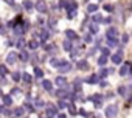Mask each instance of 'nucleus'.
I'll return each mask as SVG.
<instances>
[{"label": "nucleus", "mask_w": 132, "mask_h": 118, "mask_svg": "<svg viewBox=\"0 0 132 118\" xmlns=\"http://www.w3.org/2000/svg\"><path fill=\"white\" fill-rule=\"evenodd\" d=\"M56 112H57V109L53 104H47V109H45V116L47 118H54Z\"/></svg>", "instance_id": "f257e3e1"}, {"label": "nucleus", "mask_w": 132, "mask_h": 118, "mask_svg": "<svg viewBox=\"0 0 132 118\" xmlns=\"http://www.w3.org/2000/svg\"><path fill=\"white\" fill-rule=\"evenodd\" d=\"M117 113H118V107H117L115 104H112V106H109V107L106 109V116H107V118H113Z\"/></svg>", "instance_id": "f03ea898"}, {"label": "nucleus", "mask_w": 132, "mask_h": 118, "mask_svg": "<svg viewBox=\"0 0 132 118\" xmlns=\"http://www.w3.org/2000/svg\"><path fill=\"white\" fill-rule=\"evenodd\" d=\"M70 70H72V64H70V62H67V61H62V62H61V65L57 67V72H62V73L70 72Z\"/></svg>", "instance_id": "7ed1b4c3"}, {"label": "nucleus", "mask_w": 132, "mask_h": 118, "mask_svg": "<svg viewBox=\"0 0 132 118\" xmlns=\"http://www.w3.org/2000/svg\"><path fill=\"white\" fill-rule=\"evenodd\" d=\"M47 3H45V0H39V2L36 3V10L39 11V13H47Z\"/></svg>", "instance_id": "20e7f679"}, {"label": "nucleus", "mask_w": 132, "mask_h": 118, "mask_svg": "<svg viewBox=\"0 0 132 118\" xmlns=\"http://www.w3.org/2000/svg\"><path fill=\"white\" fill-rule=\"evenodd\" d=\"M17 57H19V54L14 53V51H11V53H8V56H6V62H8V64H14V62L17 61Z\"/></svg>", "instance_id": "39448f33"}, {"label": "nucleus", "mask_w": 132, "mask_h": 118, "mask_svg": "<svg viewBox=\"0 0 132 118\" xmlns=\"http://www.w3.org/2000/svg\"><path fill=\"white\" fill-rule=\"evenodd\" d=\"M106 34H107V39H113V40H117V37H118V31H117V28H109Z\"/></svg>", "instance_id": "423d86ee"}, {"label": "nucleus", "mask_w": 132, "mask_h": 118, "mask_svg": "<svg viewBox=\"0 0 132 118\" xmlns=\"http://www.w3.org/2000/svg\"><path fill=\"white\" fill-rule=\"evenodd\" d=\"M121 61H123V54H121V51H120V53H115V54L112 56V62H113V64H120Z\"/></svg>", "instance_id": "0eeeda50"}, {"label": "nucleus", "mask_w": 132, "mask_h": 118, "mask_svg": "<svg viewBox=\"0 0 132 118\" xmlns=\"http://www.w3.org/2000/svg\"><path fill=\"white\" fill-rule=\"evenodd\" d=\"M95 104H96V107H100L101 106V103H103V95H95L93 98H90Z\"/></svg>", "instance_id": "6e6552de"}, {"label": "nucleus", "mask_w": 132, "mask_h": 118, "mask_svg": "<svg viewBox=\"0 0 132 118\" xmlns=\"http://www.w3.org/2000/svg\"><path fill=\"white\" fill-rule=\"evenodd\" d=\"M56 84H57L59 87H65V84H67V79L62 78V76H57V78H56Z\"/></svg>", "instance_id": "1a4fd4ad"}, {"label": "nucleus", "mask_w": 132, "mask_h": 118, "mask_svg": "<svg viewBox=\"0 0 132 118\" xmlns=\"http://www.w3.org/2000/svg\"><path fill=\"white\" fill-rule=\"evenodd\" d=\"M65 34H67L69 39H78V34H76L73 30H67V31H65Z\"/></svg>", "instance_id": "9d476101"}, {"label": "nucleus", "mask_w": 132, "mask_h": 118, "mask_svg": "<svg viewBox=\"0 0 132 118\" xmlns=\"http://www.w3.org/2000/svg\"><path fill=\"white\" fill-rule=\"evenodd\" d=\"M98 78H100L98 75H92V76L87 78V82H89V84H96V82H98Z\"/></svg>", "instance_id": "9b49d317"}, {"label": "nucleus", "mask_w": 132, "mask_h": 118, "mask_svg": "<svg viewBox=\"0 0 132 118\" xmlns=\"http://www.w3.org/2000/svg\"><path fill=\"white\" fill-rule=\"evenodd\" d=\"M42 87H44L45 90H51V87H53V86H51V81L44 79V81H42Z\"/></svg>", "instance_id": "f8f14e48"}, {"label": "nucleus", "mask_w": 132, "mask_h": 118, "mask_svg": "<svg viewBox=\"0 0 132 118\" xmlns=\"http://www.w3.org/2000/svg\"><path fill=\"white\" fill-rule=\"evenodd\" d=\"M78 67H79L81 70H87V69H89V64H87L86 61H79V62H78Z\"/></svg>", "instance_id": "ddd939ff"}, {"label": "nucleus", "mask_w": 132, "mask_h": 118, "mask_svg": "<svg viewBox=\"0 0 132 118\" xmlns=\"http://www.w3.org/2000/svg\"><path fill=\"white\" fill-rule=\"evenodd\" d=\"M127 70H129V64H126V65H123V67L120 69V75H121V76L127 75Z\"/></svg>", "instance_id": "4468645a"}, {"label": "nucleus", "mask_w": 132, "mask_h": 118, "mask_svg": "<svg viewBox=\"0 0 132 118\" xmlns=\"http://www.w3.org/2000/svg\"><path fill=\"white\" fill-rule=\"evenodd\" d=\"M23 113H25V109H23V107H17V109L14 110V115H16V116H22Z\"/></svg>", "instance_id": "2eb2a0df"}, {"label": "nucleus", "mask_w": 132, "mask_h": 118, "mask_svg": "<svg viewBox=\"0 0 132 118\" xmlns=\"http://www.w3.org/2000/svg\"><path fill=\"white\" fill-rule=\"evenodd\" d=\"M3 103H5V106H11L13 104V98L6 95V96H3Z\"/></svg>", "instance_id": "dca6fc26"}, {"label": "nucleus", "mask_w": 132, "mask_h": 118, "mask_svg": "<svg viewBox=\"0 0 132 118\" xmlns=\"http://www.w3.org/2000/svg\"><path fill=\"white\" fill-rule=\"evenodd\" d=\"M56 96H57L59 99H64L65 96H67V92H65V90H59V92L56 93Z\"/></svg>", "instance_id": "f3484780"}, {"label": "nucleus", "mask_w": 132, "mask_h": 118, "mask_svg": "<svg viewBox=\"0 0 132 118\" xmlns=\"http://www.w3.org/2000/svg\"><path fill=\"white\" fill-rule=\"evenodd\" d=\"M28 47H30V50H36V48L39 47V44H37V40H31V42L28 44Z\"/></svg>", "instance_id": "a211bd4d"}, {"label": "nucleus", "mask_w": 132, "mask_h": 118, "mask_svg": "<svg viewBox=\"0 0 132 118\" xmlns=\"http://www.w3.org/2000/svg\"><path fill=\"white\" fill-rule=\"evenodd\" d=\"M110 72H113V70H107V69H103V70L100 72V76H101V78H106V76H107Z\"/></svg>", "instance_id": "6ab92c4d"}, {"label": "nucleus", "mask_w": 132, "mask_h": 118, "mask_svg": "<svg viewBox=\"0 0 132 118\" xmlns=\"http://www.w3.org/2000/svg\"><path fill=\"white\" fill-rule=\"evenodd\" d=\"M73 47H72V42H69V40H65L64 42V50H67V51H70Z\"/></svg>", "instance_id": "aec40b11"}, {"label": "nucleus", "mask_w": 132, "mask_h": 118, "mask_svg": "<svg viewBox=\"0 0 132 118\" xmlns=\"http://www.w3.org/2000/svg\"><path fill=\"white\" fill-rule=\"evenodd\" d=\"M106 62H107V56H104V54H103V56L98 59V64H100V65H104Z\"/></svg>", "instance_id": "412c9836"}, {"label": "nucleus", "mask_w": 132, "mask_h": 118, "mask_svg": "<svg viewBox=\"0 0 132 118\" xmlns=\"http://www.w3.org/2000/svg\"><path fill=\"white\" fill-rule=\"evenodd\" d=\"M23 8L31 10V8H33V2H30V0H25V2H23Z\"/></svg>", "instance_id": "4be33fe9"}, {"label": "nucleus", "mask_w": 132, "mask_h": 118, "mask_svg": "<svg viewBox=\"0 0 132 118\" xmlns=\"http://www.w3.org/2000/svg\"><path fill=\"white\" fill-rule=\"evenodd\" d=\"M61 62H62V59H53V61H51V65H53V67H59Z\"/></svg>", "instance_id": "5701e85b"}, {"label": "nucleus", "mask_w": 132, "mask_h": 118, "mask_svg": "<svg viewBox=\"0 0 132 118\" xmlns=\"http://www.w3.org/2000/svg\"><path fill=\"white\" fill-rule=\"evenodd\" d=\"M96 10H98L96 5H89V6H87V11H89V13H95Z\"/></svg>", "instance_id": "b1692460"}, {"label": "nucleus", "mask_w": 132, "mask_h": 118, "mask_svg": "<svg viewBox=\"0 0 132 118\" xmlns=\"http://www.w3.org/2000/svg\"><path fill=\"white\" fill-rule=\"evenodd\" d=\"M22 79H23L25 82H31V76H30L28 73H23V75H22Z\"/></svg>", "instance_id": "393cba45"}, {"label": "nucleus", "mask_w": 132, "mask_h": 118, "mask_svg": "<svg viewBox=\"0 0 132 118\" xmlns=\"http://www.w3.org/2000/svg\"><path fill=\"white\" fill-rule=\"evenodd\" d=\"M8 73V69H6V65H0V75H6Z\"/></svg>", "instance_id": "a878e982"}, {"label": "nucleus", "mask_w": 132, "mask_h": 118, "mask_svg": "<svg viewBox=\"0 0 132 118\" xmlns=\"http://www.w3.org/2000/svg\"><path fill=\"white\" fill-rule=\"evenodd\" d=\"M20 57H22V61H28V53L27 51H20Z\"/></svg>", "instance_id": "bb28decb"}, {"label": "nucleus", "mask_w": 132, "mask_h": 118, "mask_svg": "<svg viewBox=\"0 0 132 118\" xmlns=\"http://www.w3.org/2000/svg\"><path fill=\"white\" fill-rule=\"evenodd\" d=\"M93 22H98V23H101V22H103V17H101L100 14H95V16H93Z\"/></svg>", "instance_id": "cd10ccee"}, {"label": "nucleus", "mask_w": 132, "mask_h": 118, "mask_svg": "<svg viewBox=\"0 0 132 118\" xmlns=\"http://www.w3.org/2000/svg\"><path fill=\"white\" fill-rule=\"evenodd\" d=\"M48 36H50V34H48V31H47V30L40 33V39H44V40H47V39H48Z\"/></svg>", "instance_id": "c85d7f7f"}, {"label": "nucleus", "mask_w": 132, "mask_h": 118, "mask_svg": "<svg viewBox=\"0 0 132 118\" xmlns=\"http://www.w3.org/2000/svg\"><path fill=\"white\" fill-rule=\"evenodd\" d=\"M90 31H92L93 34H96V33H98V25H95V23L90 25Z\"/></svg>", "instance_id": "c756f323"}, {"label": "nucleus", "mask_w": 132, "mask_h": 118, "mask_svg": "<svg viewBox=\"0 0 132 118\" xmlns=\"http://www.w3.org/2000/svg\"><path fill=\"white\" fill-rule=\"evenodd\" d=\"M34 73H36V76H37V78H42V75H44V72H42L40 69H36V70H34Z\"/></svg>", "instance_id": "7c9ffc66"}, {"label": "nucleus", "mask_w": 132, "mask_h": 118, "mask_svg": "<svg viewBox=\"0 0 132 118\" xmlns=\"http://www.w3.org/2000/svg\"><path fill=\"white\" fill-rule=\"evenodd\" d=\"M104 10H106L107 13H112V11H113V6H112V5H104Z\"/></svg>", "instance_id": "2f4dec72"}, {"label": "nucleus", "mask_w": 132, "mask_h": 118, "mask_svg": "<svg viewBox=\"0 0 132 118\" xmlns=\"http://www.w3.org/2000/svg\"><path fill=\"white\" fill-rule=\"evenodd\" d=\"M17 47H19V48H23V47H25V40H23V39H19Z\"/></svg>", "instance_id": "473e14b6"}, {"label": "nucleus", "mask_w": 132, "mask_h": 118, "mask_svg": "<svg viewBox=\"0 0 132 118\" xmlns=\"http://www.w3.org/2000/svg\"><path fill=\"white\" fill-rule=\"evenodd\" d=\"M75 16H76V11H75V10H72V11L69 10V19H72V17H75Z\"/></svg>", "instance_id": "72a5a7b5"}, {"label": "nucleus", "mask_w": 132, "mask_h": 118, "mask_svg": "<svg viewBox=\"0 0 132 118\" xmlns=\"http://www.w3.org/2000/svg\"><path fill=\"white\" fill-rule=\"evenodd\" d=\"M14 31H16V34H22V33H23V28H20V27H16V28H14Z\"/></svg>", "instance_id": "f704fd0d"}, {"label": "nucleus", "mask_w": 132, "mask_h": 118, "mask_svg": "<svg viewBox=\"0 0 132 118\" xmlns=\"http://www.w3.org/2000/svg\"><path fill=\"white\" fill-rule=\"evenodd\" d=\"M13 79H14V81H19V79H20V73H17V72L13 73Z\"/></svg>", "instance_id": "c9c22d12"}, {"label": "nucleus", "mask_w": 132, "mask_h": 118, "mask_svg": "<svg viewBox=\"0 0 132 118\" xmlns=\"http://www.w3.org/2000/svg\"><path fill=\"white\" fill-rule=\"evenodd\" d=\"M101 51H103V54H104V56H109V54H110L109 48H101Z\"/></svg>", "instance_id": "e433bc0d"}, {"label": "nucleus", "mask_w": 132, "mask_h": 118, "mask_svg": "<svg viewBox=\"0 0 132 118\" xmlns=\"http://www.w3.org/2000/svg\"><path fill=\"white\" fill-rule=\"evenodd\" d=\"M118 93H120V95H124V93H126V87H120V89H118Z\"/></svg>", "instance_id": "4c0bfd02"}, {"label": "nucleus", "mask_w": 132, "mask_h": 118, "mask_svg": "<svg viewBox=\"0 0 132 118\" xmlns=\"http://www.w3.org/2000/svg\"><path fill=\"white\" fill-rule=\"evenodd\" d=\"M25 109H28V110H34V107H33L30 103H27V104H25Z\"/></svg>", "instance_id": "58836bf2"}, {"label": "nucleus", "mask_w": 132, "mask_h": 118, "mask_svg": "<svg viewBox=\"0 0 132 118\" xmlns=\"http://www.w3.org/2000/svg\"><path fill=\"white\" fill-rule=\"evenodd\" d=\"M59 107H61V109H65V107H67V104H65L64 101H59Z\"/></svg>", "instance_id": "ea45409f"}, {"label": "nucleus", "mask_w": 132, "mask_h": 118, "mask_svg": "<svg viewBox=\"0 0 132 118\" xmlns=\"http://www.w3.org/2000/svg\"><path fill=\"white\" fill-rule=\"evenodd\" d=\"M69 110H70V113H72V115H75V113H76V110H75V107H73V106H72V107H69Z\"/></svg>", "instance_id": "a19ab883"}, {"label": "nucleus", "mask_w": 132, "mask_h": 118, "mask_svg": "<svg viewBox=\"0 0 132 118\" xmlns=\"http://www.w3.org/2000/svg\"><path fill=\"white\" fill-rule=\"evenodd\" d=\"M127 40H129V36H127V34H124V36H123V42H124V44H126V42H127Z\"/></svg>", "instance_id": "79ce46f5"}, {"label": "nucleus", "mask_w": 132, "mask_h": 118, "mask_svg": "<svg viewBox=\"0 0 132 118\" xmlns=\"http://www.w3.org/2000/svg\"><path fill=\"white\" fill-rule=\"evenodd\" d=\"M84 40H86V42H90V40H92V37H90V36H84Z\"/></svg>", "instance_id": "37998d69"}, {"label": "nucleus", "mask_w": 132, "mask_h": 118, "mask_svg": "<svg viewBox=\"0 0 132 118\" xmlns=\"http://www.w3.org/2000/svg\"><path fill=\"white\" fill-rule=\"evenodd\" d=\"M36 104H37V106H44V101H42V99H37Z\"/></svg>", "instance_id": "c03bdc74"}, {"label": "nucleus", "mask_w": 132, "mask_h": 118, "mask_svg": "<svg viewBox=\"0 0 132 118\" xmlns=\"http://www.w3.org/2000/svg\"><path fill=\"white\" fill-rule=\"evenodd\" d=\"M79 113H81V115H84V116H87V115H89V113H87L86 110H79Z\"/></svg>", "instance_id": "a18cd8bd"}, {"label": "nucleus", "mask_w": 132, "mask_h": 118, "mask_svg": "<svg viewBox=\"0 0 132 118\" xmlns=\"http://www.w3.org/2000/svg\"><path fill=\"white\" fill-rule=\"evenodd\" d=\"M3 2H6V3H10V5H13V3H14V0H3Z\"/></svg>", "instance_id": "49530a36"}, {"label": "nucleus", "mask_w": 132, "mask_h": 118, "mask_svg": "<svg viewBox=\"0 0 132 118\" xmlns=\"http://www.w3.org/2000/svg\"><path fill=\"white\" fill-rule=\"evenodd\" d=\"M0 82H2V84L5 82V78H3V75H0Z\"/></svg>", "instance_id": "de8ad7c7"}, {"label": "nucleus", "mask_w": 132, "mask_h": 118, "mask_svg": "<svg viewBox=\"0 0 132 118\" xmlns=\"http://www.w3.org/2000/svg\"><path fill=\"white\" fill-rule=\"evenodd\" d=\"M0 96H2V90H0Z\"/></svg>", "instance_id": "09e8293b"}, {"label": "nucleus", "mask_w": 132, "mask_h": 118, "mask_svg": "<svg viewBox=\"0 0 132 118\" xmlns=\"http://www.w3.org/2000/svg\"><path fill=\"white\" fill-rule=\"evenodd\" d=\"M0 112H2V106H0Z\"/></svg>", "instance_id": "8fccbe9b"}]
</instances>
